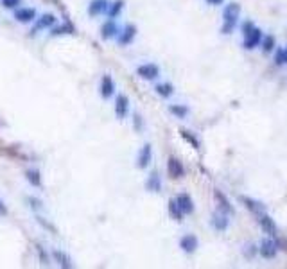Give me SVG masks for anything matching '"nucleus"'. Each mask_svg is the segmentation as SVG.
Listing matches in <instances>:
<instances>
[{
  "label": "nucleus",
  "instance_id": "nucleus-1",
  "mask_svg": "<svg viewBox=\"0 0 287 269\" xmlns=\"http://www.w3.org/2000/svg\"><path fill=\"white\" fill-rule=\"evenodd\" d=\"M240 16V5L237 2H230L226 5L225 11H223V27L221 33L223 34H231L233 29H235L237 22H239Z\"/></svg>",
  "mask_w": 287,
  "mask_h": 269
},
{
  "label": "nucleus",
  "instance_id": "nucleus-2",
  "mask_svg": "<svg viewBox=\"0 0 287 269\" xmlns=\"http://www.w3.org/2000/svg\"><path fill=\"white\" fill-rule=\"evenodd\" d=\"M137 76L144 81H155L160 77V66L156 63H142L137 66Z\"/></svg>",
  "mask_w": 287,
  "mask_h": 269
},
{
  "label": "nucleus",
  "instance_id": "nucleus-3",
  "mask_svg": "<svg viewBox=\"0 0 287 269\" xmlns=\"http://www.w3.org/2000/svg\"><path fill=\"white\" fill-rule=\"evenodd\" d=\"M38 18V11L34 7H29V5H20L14 9V20L18 24H31Z\"/></svg>",
  "mask_w": 287,
  "mask_h": 269
},
{
  "label": "nucleus",
  "instance_id": "nucleus-4",
  "mask_svg": "<svg viewBox=\"0 0 287 269\" xmlns=\"http://www.w3.org/2000/svg\"><path fill=\"white\" fill-rule=\"evenodd\" d=\"M137 27L133 24H126L120 31H118L117 34V43L120 45V47H126V45H129V43L135 42V38H137Z\"/></svg>",
  "mask_w": 287,
  "mask_h": 269
},
{
  "label": "nucleus",
  "instance_id": "nucleus-5",
  "mask_svg": "<svg viewBox=\"0 0 287 269\" xmlns=\"http://www.w3.org/2000/svg\"><path fill=\"white\" fill-rule=\"evenodd\" d=\"M36 24L33 25V29H31V34H38L40 31H43V29H51V27H54V25L57 24V18L54 16V14H51V13H45V14H42V16H38L36 20H34Z\"/></svg>",
  "mask_w": 287,
  "mask_h": 269
},
{
  "label": "nucleus",
  "instance_id": "nucleus-6",
  "mask_svg": "<svg viewBox=\"0 0 287 269\" xmlns=\"http://www.w3.org/2000/svg\"><path fill=\"white\" fill-rule=\"evenodd\" d=\"M151 161H153V147H151V144H144L137 155V167L138 169H147L151 165Z\"/></svg>",
  "mask_w": 287,
  "mask_h": 269
},
{
  "label": "nucleus",
  "instance_id": "nucleus-7",
  "mask_svg": "<svg viewBox=\"0 0 287 269\" xmlns=\"http://www.w3.org/2000/svg\"><path fill=\"white\" fill-rule=\"evenodd\" d=\"M118 31H120V27H118L117 20H115V18H108L103 24V27H101V38H103V40L117 38Z\"/></svg>",
  "mask_w": 287,
  "mask_h": 269
},
{
  "label": "nucleus",
  "instance_id": "nucleus-8",
  "mask_svg": "<svg viewBox=\"0 0 287 269\" xmlns=\"http://www.w3.org/2000/svg\"><path fill=\"white\" fill-rule=\"evenodd\" d=\"M115 81H113V77L110 76V74H104L103 79H101V97H103L104 101L112 99L113 95H115Z\"/></svg>",
  "mask_w": 287,
  "mask_h": 269
},
{
  "label": "nucleus",
  "instance_id": "nucleus-9",
  "mask_svg": "<svg viewBox=\"0 0 287 269\" xmlns=\"http://www.w3.org/2000/svg\"><path fill=\"white\" fill-rule=\"evenodd\" d=\"M127 113H129V99H127V95L118 94L115 97V115L118 120H122L127 117Z\"/></svg>",
  "mask_w": 287,
  "mask_h": 269
},
{
  "label": "nucleus",
  "instance_id": "nucleus-10",
  "mask_svg": "<svg viewBox=\"0 0 287 269\" xmlns=\"http://www.w3.org/2000/svg\"><path fill=\"white\" fill-rule=\"evenodd\" d=\"M167 172H169V176L172 179H179L185 176V167L183 163L178 160V158H174V156H171L169 160H167Z\"/></svg>",
  "mask_w": 287,
  "mask_h": 269
},
{
  "label": "nucleus",
  "instance_id": "nucleus-11",
  "mask_svg": "<svg viewBox=\"0 0 287 269\" xmlns=\"http://www.w3.org/2000/svg\"><path fill=\"white\" fill-rule=\"evenodd\" d=\"M259 253L264 257V259H275L278 253V244L273 241V239H264L262 242H260V248H259Z\"/></svg>",
  "mask_w": 287,
  "mask_h": 269
},
{
  "label": "nucleus",
  "instance_id": "nucleus-12",
  "mask_svg": "<svg viewBox=\"0 0 287 269\" xmlns=\"http://www.w3.org/2000/svg\"><path fill=\"white\" fill-rule=\"evenodd\" d=\"M260 42H262V31L259 27H253L244 34V49H248V51L259 47Z\"/></svg>",
  "mask_w": 287,
  "mask_h": 269
},
{
  "label": "nucleus",
  "instance_id": "nucleus-13",
  "mask_svg": "<svg viewBox=\"0 0 287 269\" xmlns=\"http://www.w3.org/2000/svg\"><path fill=\"white\" fill-rule=\"evenodd\" d=\"M198 246H199L198 237L192 235V233H187V235H183L181 239H179V248H181V251L188 253V255L198 250Z\"/></svg>",
  "mask_w": 287,
  "mask_h": 269
},
{
  "label": "nucleus",
  "instance_id": "nucleus-14",
  "mask_svg": "<svg viewBox=\"0 0 287 269\" xmlns=\"http://www.w3.org/2000/svg\"><path fill=\"white\" fill-rule=\"evenodd\" d=\"M176 203H178V207L181 208V212L185 214V215H190V214L194 212V201L192 198H190V194L187 192H181L176 196Z\"/></svg>",
  "mask_w": 287,
  "mask_h": 269
},
{
  "label": "nucleus",
  "instance_id": "nucleus-15",
  "mask_svg": "<svg viewBox=\"0 0 287 269\" xmlns=\"http://www.w3.org/2000/svg\"><path fill=\"white\" fill-rule=\"evenodd\" d=\"M228 222H230V219H228V215H226L225 212H221V210H217L212 215V219H210V224H212V228H216L217 231H225L226 228H228Z\"/></svg>",
  "mask_w": 287,
  "mask_h": 269
},
{
  "label": "nucleus",
  "instance_id": "nucleus-16",
  "mask_svg": "<svg viewBox=\"0 0 287 269\" xmlns=\"http://www.w3.org/2000/svg\"><path fill=\"white\" fill-rule=\"evenodd\" d=\"M110 0H92L88 5V14L90 16H99L108 11Z\"/></svg>",
  "mask_w": 287,
  "mask_h": 269
},
{
  "label": "nucleus",
  "instance_id": "nucleus-17",
  "mask_svg": "<svg viewBox=\"0 0 287 269\" xmlns=\"http://www.w3.org/2000/svg\"><path fill=\"white\" fill-rule=\"evenodd\" d=\"M214 198H216V201L219 203V210H221V212H225L226 215H233V214H235L233 207H231L230 201L226 199V196L221 190H216V192H214Z\"/></svg>",
  "mask_w": 287,
  "mask_h": 269
},
{
  "label": "nucleus",
  "instance_id": "nucleus-18",
  "mask_svg": "<svg viewBox=\"0 0 287 269\" xmlns=\"http://www.w3.org/2000/svg\"><path fill=\"white\" fill-rule=\"evenodd\" d=\"M259 217V222H260V226H262V230L268 233V235H275L277 233V224H275V221L271 217H269L268 214L264 212L260 214V215H257Z\"/></svg>",
  "mask_w": 287,
  "mask_h": 269
},
{
  "label": "nucleus",
  "instance_id": "nucleus-19",
  "mask_svg": "<svg viewBox=\"0 0 287 269\" xmlns=\"http://www.w3.org/2000/svg\"><path fill=\"white\" fill-rule=\"evenodd\" d=\"M240 201L246 205V208L250 210L251 214H255V215H260V214L266 212V208H264L262 203H259V201H255V199L251 198H246V196H240Z\"/></svg>",
  "mask_w": 287,
  "mask_h": 269
},
{
  "label": "nucleus",
  "instance_id": "nucleus-20",
  "mask_svg": "<svg viewBox=\"0 0 287 269\" xmlns=\"http://www.w3.org/2000/svg\"><path fill=\"white\" fill-rule=\"evenodd\" d=\"M146 190H149V192H160L162 190V178L158 172H151L149 178L146 179Z\"/></svg>",
  "mask_w": 287,
  "mask_h": 269
},
{
  "label": "nucleus",
  "instance_id": "nucleus-21",
  "mask_svg": "<svg viewBox=\"0 0 287 269\" xmlns=\"http://www.w3.org/2000/svg\"><path fill=\"white\" fill-rule=\"evenodd\" d=\"M167 210H169V215H171L172 219H174L176 222H181V221H183L185 214L181 212V208L178 207L176 199H171V201H169V208H167Z\"/></svg>",
  "mask_w": 287,
  "mask_h": 269
},
{
  "label": "nucleus",
  "instance_id": "nucleus-22",
  "mask_svg": "<svg viewBox=\"0 0 287 269\" xmlns=\"http://www.w3.org/2000/svg\"><path fill=\"white\" fill-rule=\"evenodd\" d=\"M122 11H124V0H115V2H110L106 14H108V18H117Z\"/></svg>",
  "mask_w": 287,
  "mask_h": 269
},
{
  "label": "nucleus",
  "instance_id": "nucleus-23",
  "mask_svg": "<svg viewBox=\"0 0 287 269\" xmlns=\"http://www.w3.org/2000/svg\"><path fill=\"white\" fill-rule=\"evenodd\" d=\"M25 179H27V181L33 185V187H36V189H40V187H42V174H40V170L27 169V170H25Z\"/></svg>",
  "mask_w": 287,
  "mask_h": 269
},
{
  "label": "nucleus",
  "instance_id": "nucleus-24",
  "mask_svg": "<svg viewBox=\"0 0 287 269\" xmlns=\"http://www.w3.org/2000/svg\"><path fill=\"white\" fill-rule=\"evenodd\" d=\"M155 92L160 95V97L167 99V97H171V95L174 94V86L171 85V83H160V85L155 86Z\"/></svg>",
  "mask_w": 287,
  "mask_h": 269
},
{
  "label": "nucleus",
  "instance_id": "nucleus-25",
  "mask_svg": "<svg viewBox=\"0 0 287 269\" xmlns=\"http://www.w3.org/2000/svg\"><path fill=\"white\" fill-rule=\"evenodd\" d=\"M52 259L56 260V262H57L59 266H61V268H72L70 257L66 255V253H63V251L54 250V251H52Z\"/></svg>",
  "mask_w": 287,
  "mask_h": 269
},
{
  "label": "nucleus",
  "instance_id": "nucleus-26",
  "mask_svg": "<svg viewBox=\"0 0 287 269\" xmlns=\"http://www.w3.org/2000/svg\"><path fill=\"white\" fill-rule=\"evenodd\" d=\"M169 111L174 115L176 118H185L188 115V108L185 106V104H171Z\"/></svg>",
  "mask_w": 287,
  "mask_h": 269
},
{
  "label": "nucleus",
  "instance_id": "nucleus-27",
  "mask_svg": "<svg viewBox=\"0 0 287 269\" xmlns=\"http://www.w3.org/2000/svg\"><path fill=\"white\" fill-rule=\"evenodd\" d=\"M275 49V38L273 36H266L262 42V51L266 52V54H271Z\"/></svg>",
  "mask_w": 287,
  "mask_h": 269
},
{
  "label": "nucleus",
  "instance_id": "nucleus-28",
  "mask_svg": "<svg viewBox=\"0 0 287 269\" xmlns=\"http://www.w3.org/2000/svg\"><path fill=\"white\" fill-rule=\"evenodd\" d=\"M181 137H183L187 142H190L194 149H199V142H198V138L192 137V135H190V131H185V129H183V131H181Z\"/></svg>",
  "mask_w": 287,
  "mask_h": 269
},
{
  "label": "nucleus",
  "instance_id": "nucleus-29",
  "mask_svg": "<svg viewBox=\"0 0 287 269\" xmlns=\"http://www.w3.org/2000/svg\"><path fill=\"white\" fill-rule=\"evenodd\" d=\"M22 5V0H2V7L4 9H16Z\"/></svg>",
  "mask_w": 287,
  "mask_h": 269
},
{
  "label": "nucleus",
  "instance_id": "nucleus-30",
  "mask_svg": "<svg viewBox=\"0 0 287 269\" xmlns=\"http://www.w3.org/2000/svg\"><path fill=\"white\" fill-rule=\"evenodd\" d=\"M275 61H277L278 66L286 65V61H284V49H278V51L275 52Z\"/></svg>",
  "mask_w": 287,
  "mask_h": 269
},
{
  "label": "nucleus",
  "instance_id": "nucleus-31",
  "mask_svg": "<svg viewBox=\"0 0 287 269\" xmlns=\"http://www.w3.org/2000/svg\"><path fill=\"white\" fill-rule=\"evenodd\" d=\"M133 118H135V129H138V131H142L144 129V122H142V117L138 113L133 115Z\"/></svg>",
  "mask_w": 287,
  "mask_h": 269
},
{
  "label": "nucleus",
  "instance_id": "nucleus-32",
  "mask_svg": "<svg viewBox=\"0 0 287 269\" xmlns=\"http://www.w3.org/2000/svg\"><path fill=\"white\" fill-rule=\"evenodd\" d=\"M36 219H38V222H42V224H43V226H45V228H47V230L54 231V233H56V235H57V230H56V228H54V226H52L51 222H47L43 217H36Z\"/></svg>",
  "mask_w": 287,
  "mask_h": 269
},
{
  "label": "nucleus",
  "instance_id": "nucleus-33",
  "mask_svg": "<svg viewBox=\"0 0 287 269\" xmlns=\"http://www.w3.org/2000/svg\"><path fill=\"white\" fill-rule=\"evenodd\" d=\"M253 27H255V25L251 24L250 20H248V22H244V24H242V36H244V34L248 33V31H251Z\"/></svg>",
  "mask_w": 287,
  "mask_h": 269
},
{
  "label": "nucleus",
  "instance_id": "nucleus-34",
  "mask_svg": "<svg viewBox=\"0 0 287 269\" xmlns=\"http://www.w3.org/2000/svg\"><path fill=\"white\" fill-rule=\"evenodd\" d=\"M5 215H7V207H5V203L0 198V217H5Z\"/></svg>",
  "mask_w": 287,
  "mask_h": 269
},
{
  "label": "nucleus",
  "instance_id": "nucleus-35",
  "mask_svg": "<svg viewBox=\"0 0 287 269\" xmlns=\"http://www.w3.org/2000/svg\"><path fill=\"white\" fill-rule=\"evenodd\" d=\"M29 201L33 203V205H31V207H33V208H42V201H36V199H34V198H29Z\"/></svg>",
  "mask_w": 287,
  "mask_h": 269
},
{
  "label": "nucleus",
  "instance_id": "nucleus-36",
  "mask_svg": "<svg viewBox=\"0 0 287 269\" xmlns=\"http://www.w3.org/2000/svg\"><path fill=\"white\" fill-rule=\"evenodd\" d=\"M225 0H207V4H210V5H221Z\"/></svg>",
  "mask_w": 287,
  "mask_h": 269
},
{
  "label": "nucleus",
  "instance_id": "nucleus-37",
  "mask_svg": "<svg viewBox=\"0 0 287 269\" xmlns=\"http://www.w3.org/2000/svg\"><path fill=\"white\" fill-rule=\"evenodd\" d=\"M284 61L287 63V49H284Z\"/></svg>",
  "mask_w": 287,
  "mask_h": 269
}]
</instances>
